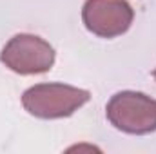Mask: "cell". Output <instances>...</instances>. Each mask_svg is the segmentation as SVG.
I'll return each mask as SVG.
<instances>
[{
  "mask_svg": "<svg viewBox=\"0 0 156 154\" xmlns=\"http://www.w3.org/2000/svg\"><path fill=\"white\" fill-rule=\"evenodd\" d=\"M0 62L16 75H42L53 67L55 49L37 35L20 33L4 45Z\"/></svg>",
  "mask_w": 156,
  "mask_h": 154,
  "instance_id": "3957f363",
  "label": "cell"
},
{
  "mask_svg": "<svg viewBox=\"0 0 156 154\" xmlns=\"http://www.w3.org/2000/svg\"><path fill=\"white\" fill-rule=\"evenodd\" d=\"M89 100V91L66 83H37L22 94L24 109L31 116L42 120L67 118Z\"/></svg>",
  "mask_w": 156,
  "mask_h": 154,
  "instance_id": "6da1fadb",
  "label": "cell"
},
{
  "mask_svg": "<svg viewBox=\"0 0 156 154\" xmlns=\"http://www.w3.org/2000/svg\"><path fill=\"white\" fill-rule=\"evenodd\" d=\"M153 76H154V80H156V69H154V71H153Z\"/></svg>",
  "mask_w": 156,
  "mask_h": 154,
  "instance_id": "5b68a950",
  "label": "cell"
},
{
  "mask_svg": "<svg viewBox=\"0 0 156 154\" xmlns=\"http://www.w3.org/2000/svg\"><path fill=\"white\" fill-rule=\"evenodd\" d=\"M82 20L93 35L100 38H115L131 27L134 11L127 0H85Z\"/></svg>",
  "mask_w": 156,
  "mask_h": 154,
  "instance_id": "277c9868",
  "label": "cell"
},
{
  "mask_svg": "<svg viewBox=\"0 0 156 154\" xmlns=\"http://www.w3.org/2000/svg\"><path fill=\"white\" fill-rule=\"evenodd\" d=\"M105 114L115 129L127 134L140 136L156 131V100L138 91H122L111 96Z\"/></svg>",
  "mask_w": 156,
  "mask_h": 154,
  "instance_id": "7a4b0ae2",
  "label": "cell"
}]
</instances>
